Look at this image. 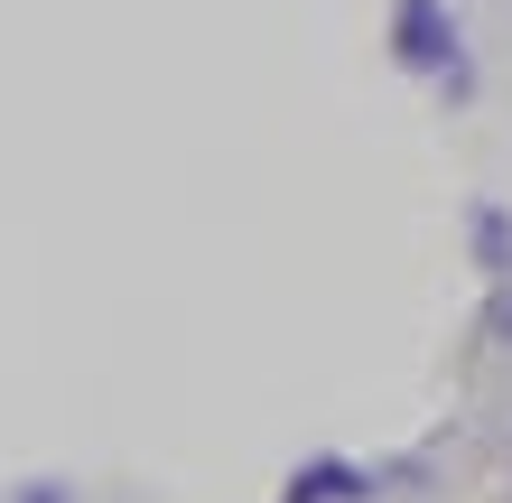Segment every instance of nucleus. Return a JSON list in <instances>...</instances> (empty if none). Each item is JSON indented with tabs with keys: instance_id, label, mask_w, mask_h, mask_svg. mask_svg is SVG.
Wrapping results in <instances>:
<instances>
[{
	"instance_id": "f03ea898",
	"label": "nucleus",
	"mask_w": 512,
	"mask_h": 503,
	"mask_svg": "<svg viewBox=\"0 0 512 503\" xmlns=\"http://www.w3.org/2000/svg\"><path fill=\"white\" fill-rule=\"evenodd\" d=\"M382 476H364V466H336V457H326V466H308V476H289V503H364Z\"/></svg>"
},
{
	"instance_id": "7ed1b4c3",
	"label": "nucleus",
	"mask_w": 512,
	"mask_h": 503,
	"mask_svg": "<svg viewBox=\"0 0 512 503\" xmlns=\"http://www.w3.org/2000/svg\"><path fill=\"white\" fill-rule=\"evenodd\" d=\"M475 261H485V271L512 261V215H503V205H475Z\"/></svg>"
},
{
	"instance_id": "20e7f679",
	"label": "nucleus",
	"mask_w": 512,
	"mask_h": 503,
	"mask_svg": "<svg viewBox=\"0 0 512 503\" xmlns=\"http://www.w3.org/2000/svg\"><path fill=\"white\" fill-rule=\"evenodd\" d=\"M19 503H66V485H28V494H19Z\"/></svg>"
},
{
	"instance_id": "f257e3e1",
	"label": "nucleus",
	"mask_w": 512,
	"mask_h": 503,
	"mask_svg": "<svg viewBox=\"0 0 512 503\" xmlns=\"http://www.w3.org/2000/svg\"><path fill=\"white\" fill-rule=\"evenodd\" d=\"M391 56H401L410 75H457V19H447V0H391Z\"/></svg>"
},
{
	"instance_id": "39448f33",
	"label": "nucleus",
	"mask_w": 512,
	"mask_h": 503,
	"mask_svg": "<svg viewBox=\"0 0 512 503\" xmlns=\"http://www.w3.org/2000/svg\"><path fill=\"white\" fill-rule=\"evenodd\" d=\"M503 327H512V317H503Z\"/></svg>"
}]
</instances>
